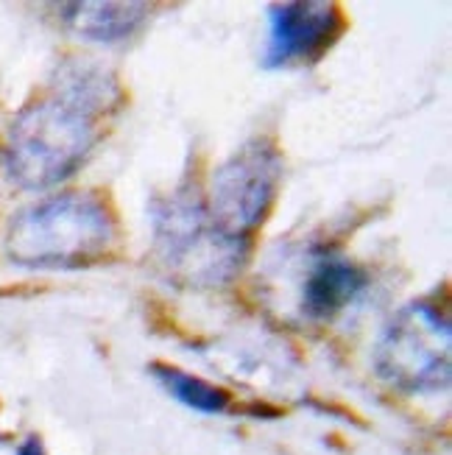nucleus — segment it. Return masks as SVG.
Masks as SVG:
<instances>
[{"label":"nucleus","mask_w":452,"mask_h":455,"mask_svg":"<svg viewBox=\"0 0 452 455\" xmlns=\"http://www.w3.org/2000/svg\"><path fill=\"white\" fill-rule=\"evenodd\" d=\"M62 23L90 43H123L146 23V4H62Z\"/></svg>","instance_id":"8"},{"label":"nucleus","mask_w":452,"mask_h":455,"mask_svg":"<svg viewBox=\"0 0 452 455\" xmlns=\"http://www.w3.org/2000/svg\"><path fill=\"white\" fill-rule=\"evenodd\" d=\"M366 274L336 254H324L313 263L307 280L302 285V310L307 319H332L366 288Z\"/></svg>","instance_id":"7"},{"label":"nucleus","mask_w":452,"mask_h":455,"mask_svg":"<svg viewBox=\"0 0 452 455\" xmlns=\"http://www.w3.org/2000/svg\"><path fill=\"white\" fill-rule=\"evenodd\" d=\"M117 241L115 215L95 193H59L20 210L4 251L23 268H78L101 260Z\"/></svg>","instance_id":"1"},{"label":"nucleus","mask_w":452,"mask_h":455,"mask_svg":"<svg viewBox=\"0 0 452 455\" xmlns=\"http://www.w3.org/2000/svg\"><path fill=\"white\" fill-rule=\"evenodd\" d=\"M282 156L268 140H251L215 168L207 212L229 237L249 241L277 199Z\"/></svg>","instance_id":"5"},{"label":"nucleus","mask_w":452,"mask_h":455,"mask_svg":"<svg viewBox=\"0 0 452 455\" xmlns=\"http://www.w3.org/2000/svg\"><path fill=\"white\" fill-rule=\"evenodd\" d=\"M14 455H48V452H45V444L39 442L36 436H26L23 442L17 444V452Z\"/></svg>","instance_id":"10"},{"label":"nucleus","mask_w":452,"mask_h":455,"mask_svg":"<svg viewBox=\"0 0 452 455\" xmlns=\"http://www.w3.org/2000/svg\"><path fill=\"white\" fill-rule=\"evenodd\" d=\"M154 380L160 383L173 400H179L185 408L199 411V413H224L229 408V394L218 386H212L195 374H187L176 366H151Z\"/></svg>","instance_id":"9"},{"label":"nucleus","mask_w":452,"mask_h":455,"mask_svg":"<svg viewBox=\"0 0 452 455\" xmlns=\"http://www.w3.org/2000/svg\"><path fill=\"white\" fill-rule=\"evenodd\" d=\"M449 324L427 302H410L385 322L371 363L383 383L402 394L449 388Z\"/></svg>","instance_id":"4"},{"label":"nucleus","mask_w":452,"mask_h":455,"mask_svg":"<svg viewBox=\"0 0 452 455\" xmlns=\"http://www.w3.org/2000/svg\"><path fill=\"white\" fill-rule=\"evenodd\" d=\"M98 115L53 95L28 104L6 134L4 168L23 190H48L84 165L98 140Z\"/></svg>","instance_id":"2"},{"label":"nucleus","mask_w":452,"mask_h":455,"mask_svg":"<svg viewBox=\"0 0 452 455\" xmlns=\"http://www.w3.org/2000/svg\"><path fill=\"white\" fill-rule=\"evenodd\" d=\"M344 28V17L336 4L297 0L268 9V45L263 68L277 70L293 62L319 59Z\"/></svg>","instance_id":"6"},{"label":"nucleus","mask_w":452,"mask_h":455,"mask_svg":"<svg viewBox=\"0 0 452 455\" xmlns=\"http://www.w3.org/2000/svg\"><path fill=\"white\" fill-rule=\"evenodd\" d=\"M154 249L170 276L193 288H218L241 274L249 241L229 237L212 224L207 204L195 193L179 190L156 202Z\"/></svg>","instance_id":"3"}]
</instances>
